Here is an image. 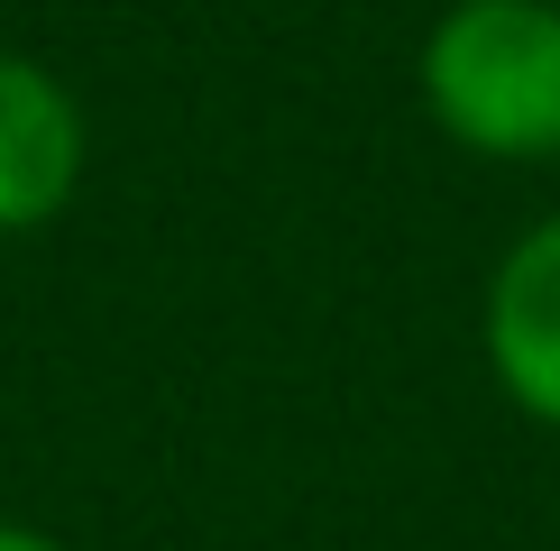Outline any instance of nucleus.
I'll return each instance as SVG.
<instances>
[{"label":"nucleus","mask_w":560,"mask_h":551,"mask_svg":"<svg viewBox=\"0 0 560 551\" xmlns=\"http://www.w3.org/2000/svg\"><path fill=\"white\" fill-rule=\"evenodd\" d=\"M0 551H74V542L46 534V524H28V515H0Z\"/></svg>","instance_id":"20e7f679"},{"label":"nucleus","mask_w":560,"mask_h":551,"mask_svg":"<svg viewBox=\"0 0 560 551\" xmlns=\"http://www.w3.org/2000/svg\"><path fill=\"white\" fill-rule=\"evenodd\" d=\"M432 129L497 166L560 156V0H451L413 56Z\"/></svg>","instance_id":"f257e3e1"},{"label":"nucleus","mask_w":560,"mask_h":551,"mask_svg":"<svg viewBox=\"0 0 560 551\" xmlns=\"http://www.w3.org/2000/svg\"><path fill=\"white\" fill-rule=\"evenodd\" d=\"M92 129L65 74L37 56H0V239H28L83 194Z\"/></svg>","instance_id":"7ed1b4c3"},{"label":"nucleus","mask_w":560,"mask_h":551,"mask_svg":"<svg viewBox=\"0 0 560 551\" xmlns=\"http://www.w3.org/2000/svg\"><path fill=\"white\" fill-rule=\"evenodd\" d=\"M478 350H487L497 396L515 405L533 432H560V212L533 221L524 239L487 267Z\"/></svg>","instance_id":"f03ea898"}]
</instances>
